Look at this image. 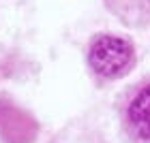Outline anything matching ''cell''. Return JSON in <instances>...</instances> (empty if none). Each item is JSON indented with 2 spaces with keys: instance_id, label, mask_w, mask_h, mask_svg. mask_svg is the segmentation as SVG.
Instances as JSON below:
<instances>
[{
  "instance_id": "obj_2",
  "label": "cell",
  "mask_w": 150,
  "mask_h": 143,
  "mask_svg": "<svg viewBox=\"0 0 150 143\" xmlns=\"http://www.w3.org/2000/svg\"><path fill=\"white\" fill-rule=\"evenodd\" d=\"M127 120L139 139L150 141V86L135 94V98L127 109Z\"/></svg>"
},
{
  "instance_id": "obj_1",
  "label": "cell",
  "mask_w": 150,
  "mask_h": 143,
  "mask_svg": "<svg viewBox=\"0 0 150 143\" xmlns=\"http://www.w3.org/2000/svg\"><path fill=\"white\" fill-rule=\"evenodd\" d=\"M92 71L101 77H120L133 64V47L118 36H99L88 53Z\"/></svg>"
}]
</instances>
